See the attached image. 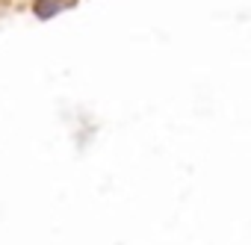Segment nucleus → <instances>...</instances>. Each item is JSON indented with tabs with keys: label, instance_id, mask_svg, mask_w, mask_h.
<instances>
[{
	"label": "nucleus",
	"instance_id": "nucleus-1",
	"mask_svg": "<svg viewBox=\"0 0 251 245\" xmlns=\"http://www.w3.org/2000/svg\"><path fill=\"white\" fill-rule=\"evenodd\" d=\"M59 9H62V0H36L33 3L36 18H53V15H59Z\"/></svg>",
	"mask_w": 251,
	"mask_h": 245
}]
</instances>
